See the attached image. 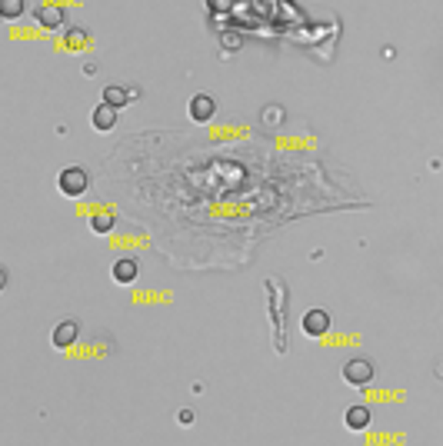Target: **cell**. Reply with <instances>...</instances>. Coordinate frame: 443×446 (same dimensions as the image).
I'll use <instances>...</instances> for the list:
<instances>
[{
  "instance_id": "obj_1",
  "label": "cell",
  "mask_w": 443,
  "mask_h": 446,
  "mask_svg": "<svg viewBox=\"0 0 443 446\" xmlns=\"http://www.w3.org/2000/svg\"><path fill=\"white\" fill-rule=\"evenodd\" d=\"M343 380L350 383V386H367L373 383V363L367 357H354L343 363Z\"/></svg>"
},
{
  "instance_id": "obj_2",
  "label": "cell",
  "mask_w": 443,
  "mask_h": 446,
  "mask_svg": "<svg viewBox=\"0 0 443 446\" xmlns=\"http://www.w3.org/2000/svg\"><path fill=\"white\" fill-rule=\"evenodd\" d=\"M57 187L67 197H80V193L87 190V170L84 166H63L60 177H57Z\"/></svg>"
},
{
  "instance_id": "obj_3",
  "label": "cell",
  "mask_w": 443,
  "mask_h": 446,
  "mask_svg": "<svg viewBox=\"0 0 443 446\" xmlns=\"http://www.w3.org/2000/svg\"><path fill=\"white\" fill-rule=\"evenodd\" d=\"M214 114H217V100L210 93H193V97H190V117H193L197 124L214 120Z\"/></svg>"
},
{
  "instance_id": "obj_4",
  "label": "cell",
  "mask_w": 443,
  "mask_h": 446,
  "mask_svg": "<svg viewBox=\"0 0 443 446\" xmlns=\"http://www.w3.org/2000/svg\"><path fill=\"white\" fill-rule=\"evenodd\" d=\"M300 327H304L307 336H323V333L330 330V313L327 310H307Z\"/></svg>"
},
{
  "instance_id": "obj_5",
  "label": "cell",
  "mask_w": 443,
  "mask_h": 446,
  "mask_svg": "<svg viewBox=\"0 0 443 446\" xmlns=\"http://www.w3.org/2000/svg\"><path fill=\"white\" fill-rule=\"evenodd\" d=\"M77 336H80V327H77L74 320H63L60 327L53 330V346H57V350H67V346L77 343Z\"/></svg>"
},
{
  "instance_id": "obj_6",
  "label": "cell",
  "mask_w": 443,
  "mask_h": 446,
  "mask_svg": "<svg viewBox=\"0 0 443 446\" xmlns=\"http://www.w3.org/2000/svg\"><path fill=\"white\" fill-rule=\"evenodd\" d=\"M137 273H140V267H137L134 256H124V260H117L114 263V280L117 283H134L137 280Z\"/></svg>"
},
{
  "instance_id": "obj_7",
  "label": "cell",
  "mask_w": 443,
  "mask_h": 446,
  "mask_svg": "<svg viewBox=\"0 0 443 446\" xmlns=\"http://www.w3.org/2000/svg\"><path fill=\"white\" fill-rule=\"evenodd\" d=\"M114 124H117V107H110V103L101 100V107L94 110V127L97 130H114Z\"/></svg>"
},
{
  "instance_id": "obj_8",
  "label": "cell",
  "mask_w": 443,
  "mask_h": 446,
  "mask_svg": "<svg viewBox=\"0 0 443 446\" xmlns=\"http://www.w3.org/2000/svg\"><path fill=\"white\" fill-rule=\"evenodd\" d=\"M130 97H134V90H127L120 87V84H110V87L103 90V103H110V107H124V103H130Z\"/></svg>"
},
{
  "instance_id": "obj_9",
  "label": "cell",
  "mask_w": 443,
  "mask_h": 446,
  "mask_svg": "<svg viewBox=\"0 0 443 446\" xmlns=\"http://www.w3.org/2000/svg\"><path fill=\"white\" fill-rule=\"evenodd\" d=\"M343 420H347V426H350V430H367V426H370V409L357 403V407L347 409V417H343Z\"/></svg>"
},
{
  "instance_id": "obj_10",
  "label": "cell",
  "mask_w": 443,
  "mask_h": 446,
  "mask_svg": "<svg viewBox=\"0 0 443 446\" xmlns=\"http://www.w3.org/2000/svg\"><path fill=\"white\" fill-rule=\"evenodd\" d=\"M24 11H27V0H0V13H4L7 20L20 17Z\"/></svg>"
},
{
  "instance_id": "obj_11",
  "label": "cell",
  "mask_w": 443,
  "mask_h": 446,
  "mask_svg": "<svg viewBox=\"0 0 443 446\" xmlns=\"http://www.w3.org/2000/svg\"><path fill=\"white\" fill-rule=\"evenodd\" d=\"M40 24L44 27H60L63 24V11H57V7H44V11H37Z\"/></svg>"
},
{
  "instance_id": "obj_12",
  "label": "cell",
  "mask_w": 443,
  "mask_h": 446,
  "mask_svg": "<svg viewBox=\"0 0 443 446\" xmlns=\"http://www.w3.org/2000/svg\"><path fill=\"white\" fill-rule=\"evenodd\" d=\"M110 227H114V223H110L107 217H97V220H94V230H97V233H107Z\"/></svg>"
}]
</instances>
